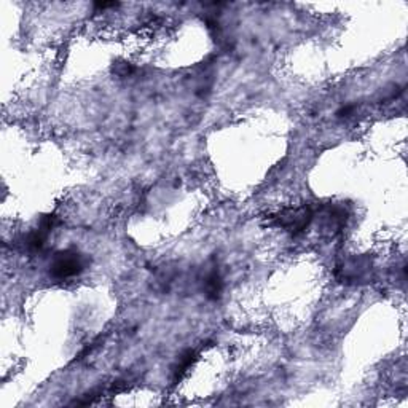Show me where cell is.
I'll list each match as a JSON object with an SVG mask.
<instances>
[{"label":"cell","instance_id":"obj_4","mask_svg":"<svg viewBox=\"0 0 408 408\" xmlns=\"http://www.w3.org/2000/svg\"><path fill=\"white\" fill-rule=\"evenodd\" d=\"M195 359H196L195 352H193V351H187L185 354H183V356L181 357V361H179V365H177L176 375H177V376H181L183 372H187V370H188V367H190V365L193 364V362H195Z\"/></svg>","mask_w":408,"mask_h":408},{"label":"cell","instance_id":"obj_3","mask_svg":"<svg viewBox=\"0 0 408 408\" xmlns=\"http://www.w3.org/2000/svg\"><path fill=\"white\" fill-rule=\"evenodd\" d=\"M204 288H206V295L211 300H217L220 297L222 288H223V282H222V276L217 270H212L209 273L206 281H204Z\"/></svg>","mask_w":408,"mask_h":408},{"label":"cell","instance_id":"obj_1","mask_svg":"<svg viewBox=\"0 0 408 408\" xmlns=\"http://www.w3.org/2000/svg\"><path fill=\"white\" fill-rule=\"evenodd\" d=\"M315 212L310 206H302L295 209H284V211L270 216V222L273 225L284 228L286 231H291L292 235H300L310 225Z\"/></svg>","mask_w":408,"mask_h":408},{"label":"cell","instance_id":"obj_2","mask_svg":"<svg viewBox=\"0 0 408 408\" xmlns=\"http://www.w3.org/2000/svg\"><path fill=\"white\" fill-rule=\"evenodd\" d=\"M83 257L76 251H63L56 253L54 260L52 263V270H49V275H52L54 280H69V277H73L80 275L83 271Z\"/></svg>","mask_w":408,"mask_h":408}]
</instances>
